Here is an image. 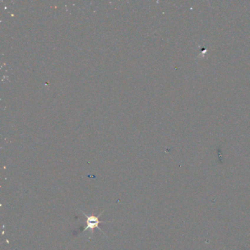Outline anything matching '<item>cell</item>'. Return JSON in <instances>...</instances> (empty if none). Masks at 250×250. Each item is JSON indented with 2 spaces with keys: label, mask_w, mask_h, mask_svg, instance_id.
Returning a JSON list of instances; mask_svg holds the SVG:
<instances>
[{
  "label": "cell",
  "mask_w": 250,
  "mask_h": 250,
  "mask_svg": "<svg viewBox=\"0 0 250 250\" xmlns=\"http://www.w3.org/2000/svg\"><path fill=\"white\" fill-rule=\"evenodd\" d=\"M104 210H103L102 211V213H101L100 215H98V216H95V215H87V213H84V211H82V213L84 215V216H85L86 218H87V220H86V226L85 227H84L83 232L87 231V230H90V232H91V234H93V230H95L96 228H98V230H101V232H102V233L104 234V233L103 232V230L101 229L100 227V224L101 223H106V222H104V221H101L100 219H99V217H100L101 216L102 213L104 212Z\"/></svg>",
  "instance_id": "6da1fadb"
}]
</instances>
